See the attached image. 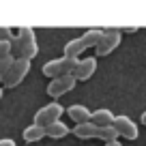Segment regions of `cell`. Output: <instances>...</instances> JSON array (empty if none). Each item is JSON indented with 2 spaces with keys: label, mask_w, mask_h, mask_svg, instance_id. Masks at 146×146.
Here are the masks:
<instances>
[{
  "label": "cell",
  "mask_w": 146,
  "mask_h": 146,
  "mask_svg": "<svg viewBox=\"0 0 146 146\" xmlns=\"http://www.w3.org/2000/svg\"><path fill=\"white\" fill-rule=\"evenodd\" d=\"M2 95H5V88H2V86H0V99H2Z\"/></svg>",
  "instance_id": "obj_23"
},
{
  "label": "cell",
  "mask_w": 146,
  "mask_h": 146,
  "mask_svg": "<svg viewBox=\"0 0 146 146\" xmlns=\"http://www.w3.org/2000/svg\"><path fill=\"white\" fill-rule=\"evenodd\" d=\"M120 43H123V30H120V28H108V30H103V36H101V41L97 43L95 52H97V56H108L110 52H114Z\"/></svg>",
  "instance_id": "obj_3"
},
{
  "label": "cell",
  "mask_w": 146,
  "mask_h": 146,
  "mask_svg": "<svg viewBox=\"0 0 146 146\" xmlns=\"http://www.w3.org/2000/svg\"><path fill=\"white\" fill-rule=\"evenodd\" d=\"M11 54V43L9 41H0V60L5 58V56Z\"/></svg>",
  "instance_id": "obj_18"
},
{
  "label": "cell",
  "mask_w": 146,
  "mask_h": 146,
  "mask_svg": "<svg viewBox=\"0 0 146 146\" xmlns=\"http://www.w3.org/2000/svg\"><path fill=\"white\" fill-rule=\"evenodd\" d=\"M90 123L97 125V127H110V125L114 123V112L108 110V108H99L90 114Z\"/></svg>",
  "instance_id": "obj_10"
},
{
  "label": "cell",
  "mask_w": 146,
  "mask_h": 146,
  "mask_svg": "<svg viewBox=\"0 0 146 146\" xmlns=\"http://www.w3.org/2000/svg\"><path fill=\"white\" fill-rule=\"evenodd\" d=\"M13 62H15V58H13L11 54H9V56H5V58L0 60V78H2V80H5V75L9 73V69L13 67Z\"/></svg>",
  "instance_id": "obj_16"
},
{
  "label": "cell",
  "mask_w": 146,
  "mask_h": 146,
  "mask_svg": "<svg viewBox=\"0 0 146 146\" xmlns=\"http://www.w3.org/2000/svg\"><path fill=\"white\" fill-rule=\"evenodd\" d=\"M99 140H103L105 144L108 142H116L118 140V133H116V129L110 125V127H99Z\"/></svg>",
  "instance_id": "obj_15"
},
{
  "label": "cell",
  "mask_w": 146,
  "mask_h": 146,
  "mask_svg": "<svg viewBox=\"0 0 146 146\" xmlns=\"http://www.w3.org/2000/svg\"><path fill=\"white\" fill-rule=\"evenodd\" d=\"M75 64H78V58H67V56H62V58H54V60H50V62H45L41 71H43L45 78L56 80V78H60V75H69Z\"/></svg>",
  "instance_id": "obj_2"
},
{
  "label": "cell",
  "mask_w": 146,
  "mask_h": 146,
  "mask_svg": "<svg viewBox=\"0 0 146 146\" xmlns=\"http://www.w3.org/2000/svg\"><path fill=\"white\" fill-rule=\"evenodd\" d=\"M73 135H78L80 140H92V137H99V127L92 125V123L75 125L73 127Z\"/></svg>",
  "instance_id": "obj_12"
},
{
  "label": "cell",
  "mask_w": 146,
  "mask_h": 146,
  "mask_svg": "<svg viewBox=\"0 0 146 146\" xmlns=\"http://www.w3.org/2000/svg\"><path fill=\"white\" fill-rule=\"evenodd\" d=\"M75 84H78V82L73 80L71 73H69V75H60V78H56V80L50 82V86H47V95H50L52 99H58V97L67 95L69 90H73Z\"/></svg>",
  "instance_id": "obj_8"
},
{
  "label": "cell",
  "mask_w": 146,
  "mask_h": 146,
  "mask_svg": "<svg viewBox=\"0 0 146 146\" xmlns=\"http://www.w3.org/2000/svg\"><path fill=\"white\" fill-rule=\"evenodd\" d=\"M13 39V30L7 26H0V41H11Z\"/></svg>",
  "instance_id": "obj_17"
},
{
  "label": "cell",
  "mask_w": 146,
  "mask_h": 146,
  "mask_svg": "<svg viewBox=\"0 0 146 146\" xmlns=\"http://www.w3.org/2000/svg\"><path fill=\"white\" fill-rule=\"evenodd\" d=\"M24 142H39L45 137V127H39V125H28L26 129H24Z\"/></svg>",
  "instance_id": "obj_14"
},
{
  "label": "cell",
  "mask_w": 146,
  "mask_h": 146,
  "mask_svg": "<svg viewBox=\"0 0 146 146\" xmlns=\"http://www.w3.org/2000/svg\"><path fill=\"white\" fill-rule=\"evenodd\" d=\"M97 71V58L95 56H86V58H80L78 64L73 67L71 75L75 82H86V80L92 78V73Z\"/></svg>",
  "instance_id": "obj_7"
},
{
  "label": "cell",
  "mask_w": 146,
  "mask_h": 146,
  "mask_svg": "<svg viewBox=\"0 0 146 146\" xmlns=\"http://www.w3.org/2000/svg\"><path fill=\"white\" fill-rule=\"evenodd\" d=\"M45 135L52 137V140L67 137L69 135V127L62 123V120H56V123H52V125H47V127H45Z\"/></svg>",
  "instance_id": "obj_13"
},
{
  "label": "cell",
  "mask_w": 146,
  "mask_h": 146,
  "mask_svg": "<svg viewBox=\"0 0 146 146\" xmlns=\"http://www.w3.org/2000/svg\"><path fill=\"white\" fill-rule=\"evenodd\" d=\"M112 127L116 129V133H118V137H125V140H135L137 135H140V129H137L135 120L131 118V116H114V123H112Z\"/></svg>",
  "instance_id": "obj_6"
},
{
  "label": "cell",
  "mask_w": 146,
  "mask_h": 146,
  "mask_svg": "<svg viewBox=\"0 0 146 146\" xmlns=\"http://www.w3.org/2000/svg\"><path fill=\"white\" fill-rule=\"evenodd\" d=\"M105 146H123V144H120V142L116 140V142H108V144H105Z\"/></svg>",
  "instance_id": "obj_21"
},
{
  "label": "cell",
  "mask_w": 146,
  "mask_h": 146,
  "mask_svg": "<svg viewBox=\"0 0 146 146\" xmlns=\"http://www.w3.org/2000/svg\"><path fill=\"white\" fill-rule=\"evenodd\" d=\"M125 32H137V26H129V28H125Z\"/></svg>",
  "instance_id": "obj_20"
},
{
  "label": "cell",
  "mask_w": 146,
  "mask_h": 146,
  "mask_svg": "<svg viewBox=\"0 0 146 146\" xmlns=\"http://www.w3.org/2000/svg\"><path fill=\"white\" fill-rule=\"evenodd\" d=\"M30 67H32V60L17 58L13 62V67L9 69V73L5 75V80H2V88H15L17 84H22L24 78L30 73Z\"/></svg>",
  "instance_id": "obj_1"
},
{
  "label": "cell",
  "mask_w": 146,
  "mask_h": 146,
  "mask_svg": "<svg viewBox=\"0 0 146 146\" xmlns=\"http://www.w3.org/2000/svg\"><path fill=\"white\" fill-rule=\"evenodd\" d=\"M101 36H103V30L101 28H88L84 35H80V43L84 45V50H88V47H97V43L101 41Z\"/></svg>",
  "instance_id": "obj_11"
},
{
  "label": "cell",
  "mask_w": 146,
  "mask_h": 146,
  "mask_svg": "<svg viewBox=\"0 0 146 146\" xmlns=\"http://www.w3.org/2000/svg\"><path fill=\"white\" fill-rule=\"evenodd\" d=\"M140 120H142V125H146V110L142 112V118H140Z\"/></svg>",
  "instance_id": "obj_22"
},
{
  "label": "cell",
  "mask_w": 146,
  "mask_h": 146,
  "mask_svg": "<svg viewBox=\"0 0 146 146\" xmlns=\"http://www.w3.org/2000/svg\"><path fill=\"white\" fill-rule=\"evenodd\" d=\"M62 112H64V108L58 103V101L45 103L35 114V125H39V127H47V125L56 123V120H62Z\"/></svg>",
  "instance_id": "obj_4"
},
{
  "label": "cell",
  "mask_w": 146,
  "mask_h": 146,
  "mask_svg": "<svg viewBox=\"0 0 146 146\" xmlns=\"http://www.w3.org/2000/svg\"><path fill=\"white\" fill-rule=\"evenodd\" d=\"M0 146H15V140H11V137H2V140H0Z\"/></svg>",
  "instance_id": "obj_19"
},
{
  "label": "cell",
  "mask_w": 146,
  "mask_h": 146,
  "mask_svg": "<svg viewBox=\"0 0 146 146\" xmlns=\"http://www.w3.org/2000/svg\"><path fill=\"white\" fill-rule=\"evenodd\" d=\"M69 118L73 120L75 125H84V123H90V110L86 108V105H82V103H75V105H69Z\"/></svg>",
  "instance_id": "obj_9"
},
{
  "label": "cell",
  "mask_w": 146,
  "mask_h": 146,
  "mask_svg": "<svg viewBox=\"0 0 146 146\" xmlns=\"http://www.w3.org/2000/svg\"><path fill=\"white\" fill-rule=\"evenodd\" d=\"M17 39H19V43H22V54H24V58L32 60L36 54H39L36 32H35V28H32V26H24V28H19Z\"/></svg>",
  "instance_id": "obj_5"
}]
</instances>
